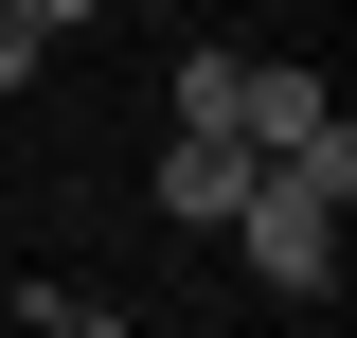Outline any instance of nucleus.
<instances>
[{
	"label": "nucleus",
	"instance_id": "nucleus-1",
	"mask_svg": "<svg viewBox=\"0 0 357 338\" xmlns=\"http://www.w3.org/2000/svg\"><path fill=\"white\" fill-rule=\"evenodd\" d=\"M340 196H357V125H321V143H286V161H250L232 250H250L268 303H321V285H340Z\"/></svg>",
	"mask_w": 357,
	"mask_h": 338
},
{
	"label": "nucleus",
	"instance_id": "nucleus-2",
	"mask_svg": "<svg viewBox=\"0 0 357 338\" xmlns=\"http://www.w3.org/2000/svg\"><path fill=\"white\" fill-rule=\"evenodd\" d=\"M321 125H340V89H321V72L232 54V143H250V161H286V143H321Z\"/></svg>",
	"mask_w": 357,
	"mask_h": 338
},
{
	"label": "nucleus",
	"instance_id": "nucleus-3",
	"mask_svg": "<svg viewBox=\"0 0 357 338\" xmlns=\"http://www.w3.org/2000/svg\"><path fill=\"white\" fill-rule=\"evenodd\" d=\"M232 196H250V143H232V125H178L161 143V214H178V232H232Z\"/></svg>",
	"mask_w": 357,
	"mask_h": 338
},
{
	"label": "nucleus",
	"instance_id": "nucleus-4",
	"mask_svg": "<svg viewBox=\"0 0 357 338\" xmlns=\"http://www.w3.org/2000/svg\"><path fill=\"white\" fill-rule=\"evenodd\" d=\"M36 338H126V321H107L89 285H36Z\"/></svg>",
	"mask_w": 357,
	"mask_h": 338
},
{
	"label": "nucleus",
	"instance_id": "nucleus-5",
	"mask_svg": "<svg viewBox=\"0 0 357 338\" xmlns=\"http://www.w3.org/2000/svg\"><path fill=\"white\" fill-rule=\"evenodd\" d=\"M0 18H18V36H72V18H89V0H0Z\"/></svg>",
	"mask_w": 357,
	"mask_h": 338
},
{
	"label": "nucleus",
	"instance_id": "nucleus-6",
	"mask_svg": "<svg viewBox=\"0 0 357 338\" xmlns=\"http://www.w3.org/2000/svg\"><path fill=\"white\" fill-rule=\"evenodd\" d=\"M36 54H54V36H18V18H0V89H36Z\"/></svg>",
	"mask_w": 357,
	"mask_h": 338
}]
</instances>
